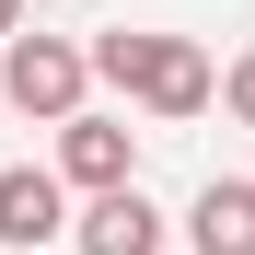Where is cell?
I'll return each mask as SVG.
<instances>
[{
	"label": "cell",
	"mask_w": 255,
	"mask_h": 255,
	"mask_svg": "<svg viewBox=\"0 0 255 255\" xmlns=\"http://www.w3.org/2000/svg\"><path fill=\"white\" fill-rule=\"evenodd\" d=\"M0 93H12V116H47V128H58L81 93H93V70H81V47H70V35H23V23H12Z\"/></svg>",
	"instance_id": "obj_1"
},
{
	"label": "cell",
	"mask_w": 255,
	"mask_h": 255,
	"mask_svg": "<svg viewBox=\"0 0 255 255\" xmlns=\"http://www.w3.org/2000/svg\"><path fill=\"white\" fill-rule=\"evenodd\" d=\"M128 174H139V139H128L116 116L70 105V116H58V186H81V197H93V186H128Z\"/></svg>",
	"instance_id": "obj_2"
},
{
	"label": "cell",
	"mask_w": 255,
	"mask_h": 255,
	"mask_svg": "<svg viewBox=\"0 0 255 255\" xmlns=\"http://www.w3.org/2000/svg\"><path fill=\"white\" fill-rule=\"evenodd\" d=\"M58 232H70V186L35 174V162H12V174H0V244L12 255H47Z\"/></svg>",
	"instance_id": "obj_3"
},
{
	"label": "cell",
	"mask_w": 255,
	"mask_h": 255,
	"mask_svg": "<svg viewBox=\"0 0 255 255\" xmlns=\"http://www.w3.org/2000/svg\"><path fill=\"white\" fill-rule=\"evenodd\" d=\"M70 232H81V255H162V209L128 174V186H93V209H81Z\"/></svg>",
	"instance_id": "obj_4"
},
{
	"label": "cell",
	"mask_w": 255,
	"mask_h": 255,
	"mask_svg": "<svg viewBox=\"0 0 255 255\" xmlns=\"http://www.w3.org/2000/svg\"><path fill=\"white\" fill-rule=\"evenodd\" d=\"M209 93H221V70H209L186 35H151V70H139L128 105H151V116H209Z\"/></svg>",
	"instance_id": "obj_5"
},
{
	"label": "cell",
	"mask_w": 255,
	"mask_h": 255,
	"mask_svg": "<svg viewBox=\"0 0 255 255\" xmlns=\"http://www.w3.org/2000/svg\"><path fill=\"white\" fill-rule=\"evenodd\" d=\"M186 244L197 255H255V186L244 174H209L197 209H186Z\"/></svg>",
	"instance_id": "obj_6"
},
{
	"label": "cell",
	"mask_w": 255,
	"mask_h": 255,
	"mask_svg": "<svg viewBox=\"0 0 255 255\" xmlns=\"http://www.w3.org/2000/svg\"><path fill=\"white\" fill-rule=\"evenodd\" d=\"M209 105H232V116H244V128H255V47H244V58H232V70H221V93H209Z\"/></svg>",
	"instance_id": "obj_7"
},
{
	"label": "cell",
	"mask_w": 255,
	"mask_h": 255,
	"mask_svg": "<svg viewBox=\"0 0 255 255\" xmlns=\"http://www.w3.org/2000/svg\"><path fill=\"white\" fill-rule=\"evenodd\" d=\"M12 23H23V0H0V35H12Z\"/></svg>",
	"instance_id": "obj_8"
}]
</instances>
